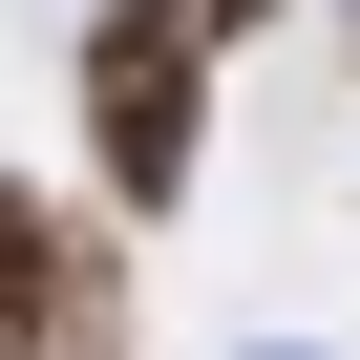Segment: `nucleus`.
Listing matches in <instances>:
<instances>
[{"mask_svg": "<svg viewBox=\"0 0 360 360\" xmlns=\"http://www.w3.org/2000/svg\"><path fill=\"white\" fill-rule=\"evenodd\" d=\"M191 169H212V22L191 0H85V191H106V233L191 212Z\"/></svg>", "mask_w": 360, "mask_h": 360, "instance_id": "f257e3e1", "label": "nucleus"}, {"mask_svg": "<svg viewBox=\"0 0 360 360\" xmlns=\"http://www.w3.org/2000/svg\"><path fill=\"white\" fill-rule=\"evenodd\" d=\"M0 360H127V233L0 169Z\"/></svg>", "mask_w": 360, "mask_h": 360, "instance_id": "f03ea898", "label": "nucleus"}, {"mask_svg": "<svg viewBox=\"0 0 360 360\" xmlns=\"http://www.w3.org/2000/svg\"><path fill=\"white\" fill-rule=\"evenodd\" d=\"M191 22H212V64H233V43H255V22H276V0H191Z\"/></svg>", "mask_w": 360, "mask_h": 360, "instance_id": "7ed1b4c3", "label": "nucleus"}, {"mask_svg": "<svg viewBox=\"0 0 360 360\" xmlns=\"http://www.w3.org/2000/svg\"><path fill=\"white\" fill-rule=\"evenodd\" d=\"M276 360H297V339H276Z\"/></svg>", "mask_w": 360, "mask_h": 360, "instance_id": "20e7f679", "label": "nucleus"}]
</instances>
